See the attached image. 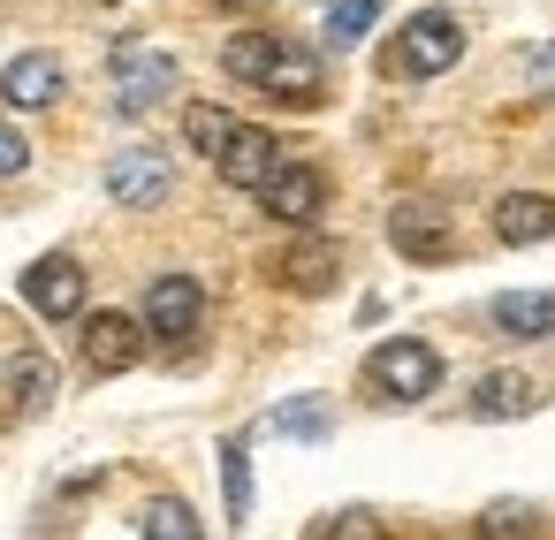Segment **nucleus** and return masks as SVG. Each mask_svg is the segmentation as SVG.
Listing matches in <instances>:
<instances>
[{
  "instance_id": "obj_17",
  "label": "nucleus",
  "mask_w": 555,
  "mask_h": 540,
  "mask_svg": "<svg viewBox=\"0 0 555 540\" xmlns=\"http://www.w3.org/2000/svg\"><path fill=\"white\" fill-rule=\"evenodd\" d=\"M274 54H282V39H274V31H236V39L221 47V69H229L236 85H251V92H259V85H267V69H274Z\"/></svg>"
},
{
  "instance_id": "obj_8",
  "label": "nucleus",
  "mask_w": 555,
  "mask_h": 540,
  "mask_svg": "<svg viewBox=\"0 0 555 540\" xmlns=\"http://www.w3.org/2000/svg\"><path fill=\"white\" fill-rule=\"evenodd\" d=\"M388 244H396L403 259L434 267V259H449L456 229H449V214H441V206H426V198H403V206H388Z\"/></svg>"
},
{
  "instance_id": "obj_27",
  "label": "nucleus",
  "mask_w": 555,
  "mask_h": 540,
  "mask_svg": "<svg viewBox=\"0 0 555 540\" xmlns=\"http://www.w3.org/2000/svg\"><path fill=\"white\" fill-rule=\"evenodd\" d=\"M24 168H31V138H24L16 123H0V183L24 176Z\"/></svg>"
},
{
  "instance_id": "obj_5",
  "label": "nucleus",
  "mask_w": 555,
  "mask_h": 540,
  "mask_svg": "<svg viewBox=\"0 0 555 540\" xmlns=\"http://www.w3.org/2000/svg\"><path fill=\"white\" fill-rule=\"evenodd\" d=\"M198 320H206V290H198V274H153L138 327H145V335H160V343H191V335H198Z\"/></svg>"
},
{
  "instance_id": "obj_13",
  "label": "nucleus",
  "mask_w": 555,
  "mask_h": 540,
  "mask_svg": "<svg viewBox=\"0 0 555 540\" xmlns=\"http://www.w3.org/2000/svg\"><path fill=\"white\" fill-rule=\"evenodd\" d=\"M494 236L502 244H547L555 236V198L547 191H509L494 206Z\"/></svg>"
},
{
  "instance_id": "obj_25",
  "label": "nucleus",
  "mask_w": 555,
  "mask_h": 540,
  "mask_svg": "<svg viewBox=\"0 0 555 540\" xmlns=\"http://www.w3.org/2000/svg\"><path fill=\"white\" fill-rule=\"evenodd\" d=\"M320 540H388V525H380L373 510H335V517L320 525Z\"/></svg>"
},
{
  "instance_id": "obj_24",
  "label": "nucleus",
  "mask_w": 555,
  "mask_h": 540,
  "mask_svg": "<svg viewBox=\"0 0 555 540\" xmlns=\"http://www.w3.org/2000/svg\"><path fill=\"white\" fill-rule=\"evenodd\" d=\"M479 532H487V540H532V532H540V517H532L525 502H494V510L479 517Z\"/></svg>"
},
{
  "instance_id": "obj_14",
  "label": "nucleus",
  "mask_w": 555,
  "mask_h": 540,
  "mask_svg": "<svg viewBox=\"0 0 555 540\" xmlns=\"http://www.w3.org/2000/svg\"><path fill=\"white\" fill-rule=\"evenodd\" d=\"M259 92H267V100H289V107H312V100H320V62L282 39V54H274V69H267Z\"/></svg>"
},
{
  "instance_id": "obj_7",
  "label": "nucleus",
  "mask_w": 555,
  "mask_h": 540,
  "mask_svg": "<svg viewBox=\"0 0 555 540\" xmlns=\"http://www.w3.org/2000/svg\"><path fill=\"white\" fill-rule=\"evenodd\" d=\"M77 358H85V373H130L145 358V327L130 312H92L77 327Z\"/></svg>"
},
{
  "instance_id": "obj_18",
  "label": "nucleus",
  "mask_w": 555,
  "mask_h": 540,
  "mask_svg": "<svg viewBox=\"0 0 555 540\" xmlns=\"http://www.w3.org/2000/svg\"><path fill=\"white\" fill-rule=\"evenodd\" d=\"M9 403H16L24 419H39V411L54 403V358H39V350L9 358Z\"/></svg>"
},
{
  "instance_id": "obj_12",
  "label": "nucleus",
  "mask_w": 555,
  "mask_h": 540,
  "mask_svg": "<svg viewBox=\"0 0 555 540\" xmlns=\"http://www.w3.org/2000/svg\"><path fill=\"white\" fill-rule=\"evenodd\" d=\"M0 100L9 107H54L62 100V62L54 54H16L0 69Z\"/></svg>"
},
{
  "instance_id": "obj_20",
  "label": "nucleus",
  "mask_w": 555,
  "mask_h": 540,
  "mask_svg": "<svg viewBox=\"0 0 555 540\" xmlns=\"http://www.w3.org/2000/svg\"><path fill=\"white\" fill-rule=\"evenodd\" d=\"M138 525H145V540H206V525H198V510L183 494H153Z\"/></svg>"
},
{
  "instance_id": "obj_1",
  "label": "nucleus",
  "mask_w": 555,
  "mask_h": 540,
  "mask_svg": "<svg viewBox=\"0 0 555 540\" xmlns=\"http://www.w3.org/2000/svg\"><path fill=\"white\" fill-rule=\"evenodd\" d=\"M365 388L380 403H426L441 388V350L418 343V335H388L373 358H365Z\"/></svg>"
},
{
  "instance_id": "obj_11",
  "label": "nucleus",
  "mask_w": 555,
  "mask_h": 540,
  "mask_svg": "<svg viewBox=\"0 0 555 540\" xmlns=\"http://www.w3.org/2000/svg\"><path fill=\"white\" fill-rule=\"evenodd\" d=\"M487 327L509 343H547L555 335V290H502L487 305Z\"/></svg>"
},
{
  "instance_id": "obj_23",
  "label": "nucleus",
  "mask_w": 555,
  "mask_h": 540,
  "mask_svg": "<svg viewBox=\"0 0 555 540\" xmlns=\"http://www.w3.org/2000/svg\"><path fill=\"white\" fill-rule=\"evenodd\" d=\"M274 434H297V441H327V434H335V411H327V403H305V396H297V403H282V411H274Z\"/></svg>"
},
{
  "instance_id": "obj_16",
  "label": "nucleus",
  "mask_w": 555,
  "mask_h": 540,
  "mask_svg": "<svg viewBox=\"0 0 555 540\" xmlns=\"http://www.w3.org/2000/svg\"><path fill=\"white\" fill-rule=\"evenodd\" d=\"M274 274H282V290L320 297V290H335V244H297V252L274 259Z\"/></svg>"
},
{
  "instance_id": "obj_19",
  "label": "nucleus",
  "mask_w": 555,
  "mask_h": 540,
  "mask_svg": "<svg viewBox=\"0 0 555 540\" xmlns=\"http://www.w3.org/2000/svg\"><path fill=\"white\" fill-rule=\"evenodd\" d=\"M229 138H236V115H229V107H214V100L183 107V145H191V153L221 160V145H229Z\"/></svg>"
},
{
  "instance_id": "obj_22",
  "label": "nucleus",
  "mask_w": 555,
  "mask_h": 540,
  "mask_svg": "<svg viewBox=\"0 0 555 540\" xmlns=\"http://www.w3.org/2000/svg\"><path fill=\"white\" fill-rule=\"evenodd\" d=\"M373 24H380V0H335V9H327V47H335V54H350Z\"/></svg>"
},
{
  "instance_id": "obj_9",
  "label": "nucleus",
  "mask_w": 555,
  "mask_h": 540,
  "mask_svg": "<svg viewBox=\"0 0 555 540\" xmlns=\"http://www.w3.org/2000/svg\"><path fill=\"white\" fill-rule=\"evenodd\" d=\"M24 297H31V312H47V320H85V267H77L69 252H47V259L24 274Z\"/></svg>"
},
{
  "instance_id": "obj_10",
  "label": "nucleus",
  "mask_w": 555,
  "mask_h": 540,
  "mask_svg": "<svg viewBox=\"0 0 555 540\" xmlns=\"http://www.w3.org/2000/svg\"><path fill=\"white\" fill-rule=\"evenodd\" d=\"M214 168H221V183H229V191H259V183L282 168V138H274V130L236 123V138L221 145V160H214Z\"/></svg>"
},
{
  "instance_id": "obj_4",
  "label": "nucleus",
  "mask_w": 555,
  "mask_h": 540,
  "mask_svg": "<svg viewBox=\"0 0 555 540\" xmlns=\"http://www.w3.org/2000/svg\"><path fill=\"white\" fill-rule=\"evenodd\" d=\"M176 85H183L176 54L138 47V39H122V47H115V107H122V115H153V107H160Z\"/></svg>"
},
{
  "instance_id": "obj_3",
  "label": "nucleus",
  "mask_w": 555,
  "mask_h": 540,
  "mask_svg": "<svg viewBox=\"0 0 555 540\" xmlns=\"http://www.w3.org/2000/svg\"><path fill=\"white\" fill-rule=\"evenodd\" d=\"M107 198L115 206H130V214H153V206H168L176 198V160L160 153V145H122L115 160H107Z\"/></svg>"
},
{
  "instance_id": "obj_26",
  "label": "nucleus",
  "mask_w": 555,
  "mask_h": 540,
  "mask_svg": "<svg viewBox=\"0 0 555 540\" xmlns=\"http://www.w3.org/2000/svg\"><path fill=\"white\" fill-rule=\"evenodd\" d=\"M525 92H532V100H555V39H540V47L525 54Z\"/></svg>"
},
{
  "instance_id": "obj_2",
  "label": "nucleus",
  "mask_w": 555,
  "mask_h": 540,
  "mask_svg": "<svg viewBox=\"0 0 555 540\" xmlns=\"http://www.w3.org/2000/svg\"><path fill=\"white\" fill-rule=\"evenodd\" d=\"M456 54H464V24H456L449 9H418V16L396 31V47H388V77L426 85V77L456 69Z\"/></svg>"
},
{
  "instance_id": "obj_21",
  "label": "nucleus",
  "mask_w": 555,
  "mask_h": 540,
  "mask_svg": "<svg viewBox=\"0 0 555 540\" xmlns=\"http://www.w3.org/2000/svg\"><path fill=\"white\" fill-rule=\"evenodd\" d=\"M221 494H229V525H251V449L221 441Z\"/></svg>"
},
{
  "instance_id": "obj_15",
  "label": "nucleus",
  "mask_w": 555,
  "mask_h": 540,
  "mask_svg": "<svg viewBox=\"0 0 555 540\" xmlns=\"http://www.w3.org/2000/svg\"><path fill=\"white\" fill-rule=\"evenodd\" d=\"M532 403H540V381H525V373H487L472 388V419H525Z\"/></svg>"
},
{
  "instance_id": "obj_6",
  "label": "nucleus",
  "mask_w": 555,
  "mask_h": 540,
  "mask_svg": "<svg viewBox=\"0 0 555 540\" xmlns=\"http://www.w3.org/2000/svg\"><path fill=\"white\" fill-rule=\"evenodd\" d=\"M259 198H267V214H274V221L312 229V221L327 214V176H320L312 160H282V168L259 183Z\"/></svg>"
}]
</instances>
